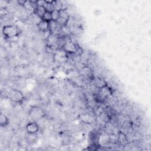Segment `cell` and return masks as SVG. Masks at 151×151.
Here are the masks:
<instances>
[{
	"label": "cell",
	"instance_id": "1",
	"mask_svg": "<svg viewBox=\"0 0 151 151\" xmlns=\"http://www.w3.org/2000/svg\"><path fill=\"white\" fill-rule=\"evenodd\" d=\"M21 31L15 25H5L2 28V34L6 38H12L17 37Z\"/></svg>",
	"mask_w": 151,
	"mask_h": 151
},
{
	"label": "cell",
	"instance_id": "2",
	"mask_svg": "<svg viewBox=\"0 0 151 151\" xmlns=\"http://www.w3.org/2000/svg\"><path fill=\"white\" fill-rule=\"evenodd\" d=\"M111 94V88L107 85L103 88H99V91L98 93L96 94V96L94 98V99L97 102H103L106 99L109 97V96Z\"/></svg>",
	"mask_w": 151,
	"mask_h": 151
},
{
	"label": "cell",
	"instance_id": "3",
	"mask_svg": "<svg viewBox=\"0 0 151 151\" xmlns=\"http://www.w3.org/2000/svg\"><path fill=\"white\" fill-rule=\"evenodd\" d=\"M9 100L16 103H21L24 100V96L22 92L17 89H11L8 94Z\"/></svg>",
	"mask_w": 151,
	"mask_h": 151
},
{
	"label": "cell",
	"instance_id": "4",
	"mask_svg": "<svg viewBox=\"0 0 151 151\" xmlns=\"http://www.w3.org/2000/svg\"><path fill=\"white\" fill-rule=\"evenodd\" d=\"M28 114L29 117L33 120H40L45 116V112L43 109L37 106H33L31 107Z\"/></svg>",
	"mask_w": 151,
	"mask_h": 151
},
{
	"label": "cell",
	"instance_id": "5",
	"mask_svg": "<svg viewBox=\"0 0 151 151\" xmlns=\"http://www.w3.org/2000/svg\"><path fill=\"white\" fill-rule=\"evenodd\" d=\"M61 49L67 54H74L78 51L80 48L76 42L69 40L61 47Z\"/></svg>",
	"mask_w": 151,
	"mask_h": 151
},
{
	"label": "cell",
	"instance_id": "6",
	"mask_svg": "<svg viewBox=\"0 0 151 151\" xmlns=\"http://www.w3.org/2000/svg\"><path fill=\"white\" fill-rule=\"evenodd\" d=\"M60 18L57 21V22L60 25L61 27L66 26L68 24V22L70 19V16L68 14L67 12L66 11V9H62L60 10Z\"/></svg>",
	"mask_w": 151,
	"mask_h": 151
},
{
	"label": "cell",
	"instance_id": "7",
	"mask_svg": "<svg viewBox=\"0 0 151 151\" xmlns=\"http://www.w3.org/2000/svg\"><path fill=\"white\" fill-rule=\"evenodd\" d=\"M26 131L28 134H35L39 130V126L36 122H31L27 124Z\"/></svg>",
	"mask_w": 151,
	"mask_h": 151
},
{
	"label": "cell",
	"instance_id": "8",
	"mask_svg": "<svg viewBox=\"0 0 151 151\" xmlns=\"http://www.w3.org/2000/svg\"><path fill=\"white\" fill-rule=\"evenodd\" d=\"M81 72L83 76L84 77H85L86 78L90 79V80H94V72L90 67H89L88 66H85L81 69Z\"/></svg>",
	"mask_w": 151,
	"mask_h": 151
},
{
	"label": "cell",
	"instance_id": "9",
	"mask_svg": "<svg viewBox=\"0 0 151 151\" xmlns=\"http://www.w3.org/2000/svg\"><path fill=\"white\" fill-rule=\"evenodd\" d=\"M37 27L38 29L42 32H50V22L43 19L39 22V24L37 25Z\"/></svg>",
	"mask_w": 151,
	"mask_h": 151
},
{
	"label": "cell",
	"instance_id": "10",
	"mask_svg": "<svg viewBox=\"0 0 151 151\" xmlns=\"http://www.w3.org/2000/svg\"><path fill=\"white\" fill-rule=\"evenodd\" d=\"M93 80L94 81L96 87H97L99 88H103L108 85L107 83L103 78L100 77H94Z\"/></svg>",
	"mask_w": 151,
	"mask_h": 151
},
{
	"label": "cell",
	"instance_id": "11",
	"mask_svg": "<svg viewBox=\"0 0 151 151\" xmlns=\"http://www.w3.org/2000/svg\"><path fill=\"white\" fill-rule=\"evenodd\" d=\"M45 12H46V9H45V8H44V6L37 5V6L35 8L34 12L36 15H37L41 19H42V17H43Z\"/></svg>",
	"mask_w": 151,
	"mask_h": 151
},
{
	"label": "cell",
	"instance_id": "12",
	"mask_svg": "<svg viewBox=\"0 0 151 151\" xmlns=\"http://www.w3.org/2000/svg\"><path fill=\"white\" fill-rule=\"evenodd\" d=\"M127 138L126 136L122 133V132H119L118 133V137H117V142L122 145H125L127 143Z\"/></svg>",
	"mask_w": 151,
	"mask_h": 151
},
{
	"label": "cell",
	"instance_id": "13",
	"mask_svg": "<svg viewBox=\"0 0 151 151\" xmlns=\"http://www.w3.org/2000/svg\"><path fill=\"white\" fill-rule=\"evenodd\" d=\"M9 123L8 118L5 114L1 113L0 114V124L1 127H5Z\"/></svg>",
	"mask_w": 151,
	"mask_h": 151
},
{
	"label": "cell",
	"instance_id": "14",
	"mask_svg": "<svg viewBox=\"0 0 151 151\" xmlns=\"http://www.w3.org/2000/svg\"><path fill=\"white\" fill-rule=\"evenodd\" d=\"M29 20L33 23L36 24L37 25L39 24V22L42 20V19H41L37 15H36L34 12L31 13V15L29 17Z\"/></svg>",
	"mask_w": 151,
	"mask_h": 151
},
{
	"label": "cell",
	"instance_id": "15",
	"mask_svg": "<svg viewBox=\"0 0 151 151\" xmlns=\"http://www.w3.org/2000/svg\"><path fill=\"white\" fill-rule=\"evenodd\" d=\"M52 13V21H55L57 22L59 18H60V10H57V9H54V11H52L51 12Z\"/></svg>",
	"mask_w": 151,
	"mask_h": 151
},
{
	"label": "cell",
	"instance_id": "16",
	"mask_svg": "<svg viewBox=\"0 0 151 151\" xmlns=\"http://www.w3.org/2000/svg\"><path fill=\"white\" fill-rule=\"evenodd\" d=\"M44 21H46L48 22H50L51 21H52V13L51 12H50V11H46V12H45L43 17H42V19Z\"/></svg>",
	"mask_w": 151,
	"mask_h": 151
}]
</instances>
